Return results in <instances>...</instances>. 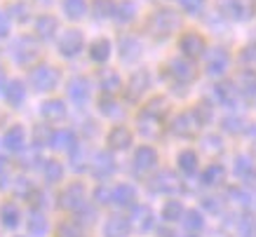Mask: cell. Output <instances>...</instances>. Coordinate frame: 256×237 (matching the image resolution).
Instances as JSON below:
<instances>
[{"instance_id": "f6af8a7d", "label": "cell", "mask_w": 256, "mask_h": 237, "mask_svg": "<svg viewBox=\"0 0 256 237\" xmlns=\"http://www.w3.org/2000/svg\"><path fill=\"white\" fill-rule=\"evenodd\" d=\"M92 12L101 22H104V19H113V14H116V0H94Z\"/></svg>"}, {"instance_id": "8d00e7d4", "label": "cell", "mask_w": 256, "mask_h": 237, "mask_svg": "<svg viewBox=\"0 0 256 237\" xmlns=\"http://www.w3.org/2000/svg\"><path fill=\"white\" fill-rule=\"evenodd\" d=\"M96 108H99V113L104 115V118H122V108H120V104H118L116 96H106V94H101V99L96 101Z\"/></svg>"}, {"instance_id": "277c9868", "label": "cell", "mask_w": 256, "mask_h": 237, "mask_svg": "<svg viewBox=\"0 0 256 237\" xmlns=\"http://www.w3.org/2000/svg\"><path fill=\"white\" fill-rule=\"evenodd\" d=\"M10 54H12V59H14L19 66H31V64H36V59L40 56V47L33 38L22 36V38H16L14 42H12Z\"/></svg>"}, {"instance_id": "7dc6e473", "label": "cell", "mask_w": 256, "mask_h": 237, "mask_svg": "<svg viewBox=\"0 0 256 237\" xmlns=\"http://www.w3.org/2000/svg\"><path fill=\"white\" fill-rule=\"evenodd\" d=\"M202 148H204V150H207V153L210 155H214V153H224V138L218 136L216 132H212V134H204V136H202Z\"/></svg>"}, {"instance_id": "db71d44e", "label": "cell", "mask_w": 256, "mask_h": 237, "mask_svg": "<svg viewBox=\"0 0 256 237\" xmlns=\"http://www.w3.org/2000/svg\"><path fill=\"white\" fill-rule=\"evenodd\" d=\"M230 198L242 206H252L254 204V192L249 188H230Z\"/></svg>"}, {"instance_id": "d6986e66", "label": "cell", "mask_w": 256, "mask_h": 237, "mask_svg": "<svg viewBox=\"0 0 256 237\" xmlns=\"http://www.w3.org/2000/svg\"><path fill=\"white\" fill-rule=\"evenodd\" d=\"M235 90L247 104H256V70H242L235 80Z\"/></svg>"}, {"instance_id": "9f6ffc18", "label": "cell", "mask_w": 256, "mask_h": 237, "mask_svg": "<svg viewBox=\"0 0 256 237\" xmlns=\"http://www.w3.org/2000/svg\"><path fill=\"white\" fill-rule=\"evenodd\" d=\"M110 195H113V188L106 184H99L94 190V202L96 204H110Z\"/></svg>"}, {"instance_id": "ffe728a7", "label": "cell", "mask_w": 256, "mask_h": 237, "mask_svg": "<svg viewBox=\"0 0 256 237\" xmlns=\"http://www.w3.org/2000/svg\"><path fill=\"white\" fill-rule=\"evenodd\" d=\"M134 141V134L130 132V127H124V124H116V127H110L108 136H106V144H108L110 150H127Z\"/></svg>"}, {"instance_id": "e7e4bbea", "label": "cell", "mask_w": 256, "mask_h": 237, "mask_svg": "<svg viewBox=\"0 0 256 237\" xmlns=\"http://www.w3.org/2000/svg\"><path fill=\"white\" fill-rule=\"evenodd\" d=\"M38 2H42V5H47V2H52V0H38Z\"/></svg>"}, {"instance_id": "816d5d0a", "label": "cell", "mask_w": 256, "mask_h": 237, "mask_svg": "<svg viewBox=\"0 0 256 237\" xmlns=\"http://www.w3.org/2000/svg\"><path fill=\"white\" fill-rule=\"evenodd\" d=\"M59 237H85V230L78 221H64L59 226Z\"/></svg>"}, {"instance_id": "52a82bcc", "label": "cell", "mask_w": 256, "mask_h": 237, "mask_svg": "<svg viewBox=\"0 0 256 237\" xmlns=\"http://www.w3.org/2000/svg\"><path fill=\"white\" fill-rule=\"evenodd\" d=\"M178 52H181L184 59H190V62L200 59L207 52V40L202 38L198 31H188L178 38Z\"/></svg>"}, {"instance_id": "9c48e42d", "label": "cell", "mask_w": 256, "mask_h": 237, "mask_svg": "<svg viewBox=\"0 0 256 237\" xmlns=\"http://www.w3.org/2000/svg\"><path fill=\"white\" fill-rule=\"evenodd\" d=\"M59 204H62V209H66V212H76V214H78L80 209L87 204L85 186L80 184V181L68 184L62 190V195H59Z\"/></svg>"}, {"instance_id": "f5cc1de1", "label": "cell", "mask_w": 256, "mask_h": 237, "mask_svg": "<svg viewBox=\"0 0 256 237\" xmlns=\"http://www.w3.org/2000/svg\"><path fill=\"white\" fill-rule=\"evenodd\" d=\"M12 188H14V192L19 195V198H31L33 195V184H31V178H26V176H19V178H14V184H12Z\"/></svg>"}, {"instance_id": "836d02e7", "label": "cell", "mask_w": 256, "mask_h": 237, "mask_svg": "<svg viewBox=\"0 0 256 237\" xmlns=\"http://www.w3.org/2000/svg\"><path fill=\"white\" fill-rule=\"evenodd\" d=\"M202 184L210 186V188H218L221 184H226V167L224 164H207V169L202 172Z\"/></svg>"}, {"instance_id": "ba28073f", "label": "cell", "mask_w": 256, "mask_h": 237, "mask_svg": "<svg viewBox=\"0 0 256 237\" xmlns=\"http://www.w3.org/2000/svg\"><path fill=\"white\" fill-rule=\"evenodd\" d=\"M116 169H118V162L110 150H99L90 160V172H92V176L96 181H108L110 176L116 174Z\"/></svg>"}, {"instance_id": "ee69618b", "label": "cell", "mask_w": 256, "mask_h": 237, "mask_svg": "<svg viewBox=\"0 0 256 237\" xmlns=\"http://www.w3.org/2000/svg\"><path fill=\"white\" fill-rule=\"evenodd\" d=\"M184 204L178 202V200H170V202H164V206H162V221H167V223H176V221H181V216H184Z\"/></svg>"}, {"instance_id": "9a60e30c", "label": "cell", "mask_w": 256, "mask_h": 237, "mask_svg": "<svg viewBox=\"0 0 256 237\" xmlns=\"http://www.w3.org/2000/svg\"><path fill=\"white\" fill-rule=\"evenodd\" d=\"M158 150L153 146H139L134 150V158H132V164H134V174L136 176H144L148 172H153L158 167Z\"/></svg>"}, {"instance_id": "60d3db41", "label": "cell", "mask_w": 256, "mask_h": 237, "mask_svg": "<svg viewBox=\"0 0 256 237\" xmlns=\"http://www.w3.org/2000/svg\"><path fill=\"white\" fill-rule=\"evenodd\" d=\"M181 221H184V228H186L188 232H193V235L204 228V216H202L198 209H188V212H184Z\"/></svg>"}, {"instance_id": "f35d334b", "label": "cell", "mask_w": 256, "mask_h": 237, "mask_svg": "<svg viewBox=\"0 0 256 237\" xmlns=\"http://www.w3.org/2000/svg\"><path fill=\"white\" fill-rule=\"evenodd\" d=\"M42 176H45L47 184H59L64 178V164L54 158L50 160H42Z\"/></svg>"}, {"instance_id": "8992f818", "label": "cell", "mask_w": 256, "mask_h": 237, "mask_svg": "<svg viewBox=\"0 0 256 237\" xmlns=\"http://www.w3.org/2000/svg\"><path fill=\"white\" fill-rule=\"evenodd\" d=\"M200 127L202 122L198 120V115L193 110H184V113H178L174 120H172V134L178 138H195L200 134Z\"/></svg>"}, {"instance_id": "7a4b0ae2", "label": "cell", "mask_w": 256, "mask_h": 237, "mask_svg": "<svg viewBox=\"0 0 256 237\" xmlns=\"http://www.w3.org/2000/svg\"><path fill=\"white\" fill-rule=\"evenodd\" d=\"M59 80H62L59 68L52 66V64H38L28 73V82H31L36 92H52V90H56Z\"/></svg>"}, {"instance_id": "74e56055", "label": "cell", "mask_w": 256, "mask_h": 237, "mask_svg": "<svg viewBox=\"0 0 256 237\" xmlns=\"http://www.w3.org/2000/svg\"><path fill=\"white\" fill-rule=\"evenodd\" d=\"M144 113L150 115V118H156V120H162L164 115L170 113V101L164 99V96H153V99H148V104L144 106Z\"/></svg>"}, {"instance_id": "6f0895ef", "label": "cell", "mask_w": 256, "mask_h": 237, "mask_svg": "<svg viewBox=\"0 0 256 237\" xmlns=\"http://www.w3.org/2000/svg\"><path fill=\"white\" fill-rule=\"evenodd\" d=\"M202 209H207L210 214H218L221 212V200L207 195V198H202Z\"/></svg>"}, {"instance_id": "f1b7e54d", "label": "cell", "mask_w": 256, "mask_h": 237, "mask_svg": "<svg viewBox=\"0 0 256 237\" xmlns=\"http://www.w3.org/2000/svg\"><path fill=\"white\" fill-rule=\"evenodd\" d=\"M59 33V19L52 14H40L36 19V36L40 40H54V36Z\"/></svg>"}, {"instance_id": "7bdbcfd3", "label": "cell", "mask_w": 256, "mask_h": 237, "mask_svg": "<svg viewBox=\"0 0 256 237\" xmlns=\"http://www.w3.org/2000/svg\"><path fill=\"white\" fill-rule=\"evenodd\" d=\"M31 141H33V148L40 150V148H47L50 141H52V130L47 124H36L33 127V134H31Z\"/></svg>"}, {"instance_id": "44dd1931", "label": "cell", "mask_w": 256, "mask_h": 237, "mask_svg": "<svg viewBox=\"0 0 256 237\" xmlns=\"http://www.w3.org/2000/svg\"><path fill=\"white\" fill-rule=\"evenodd\" d=\"M132 232V223L122 214H113L104 223V237H130Z\"/></svg>"}, {"instance_id": "3957f363", "label": "cell", "mask_w": 256, "mask_h": 237, "mask_svg": "<svg viewBox=\"0 0 256 237\" xmlns=\"http://www.w3.org/2000/svg\"><path fill=\"white\" fill-rule=\"evenodd\" d=\"M150 82H153V78H150V70L146 68H139L134 70L132 76H130V80H127V84H124V99L130 101V104H139L141 96L150 90Z\"/></svg>"}, {"instance_id": "4dcf8cb0", "label": "cell", "mask_w": 256, "mask_h": 237, "mask_svg": "<svg viewBox=\"0 0 256 237\" xmlns=\"http://www.w3.org/2000/svg\"><path fill=\"white\" fill-rule=\"evenodd\" d=\"M136 202V190L134 186L130 184H120L113 188V195H110V204L116 206H132Z\"/></svg>"}, {"instance_id": "be15d7a7", "label": "cell", "mask_w": 256, "mask_h": 237, "mask_svg": "<svg viewBox=\"0 0 256 237\" xmlns=\"http://www.w3.org/2000/svg\"><path fill=\"white\" fill-rule=\"evenodd\" d=\"M5 84H8V78H5V70L0 68V92L5 90Z\"/></svg>"}, {"instance_id": "c3c4849f", "label": "cell", "mask_w": 256, "mask_h": 237, "mask_svg": "<svg viewBox=\"0 0 256 237\" xmlns=\"http://www.w3.org/2000/svg\"><path fill=\"white\" fill-rule=\"evenodd\" d=\"M221 127H224L228 134H242L244 127H247V122L242 120L240 115H226L224 120H221Z\"/></svg>"}, {"instance_id": "d590c367", "label": "cell", "mask_w": 256, "mask_h": 237, "mask_svg": "<svg viewBox=\"0 0 256 237\" xmlns=\"http://www.w3.org/2000/svg\"><path fill=\"white\" fill-rule=\"evenodd\" d=\"M0 221H2L5 228L14 230L16 226H19V221H22V212H19V206H16L14 202H5V204L0 206Z\"/></svg>"}, {"instance_id": "bcb514c9", "label": "cell", "mask_w": 256, "mask_h": 237, "mask_svg": "<svg viewBox=\"0 0 256 237\" xmlns=\"http://www.w3.org/2000/svg\"><path fill=\"white\" fill-rule=\"evenodd\" d=\"M238 235L240 237H256V216L242 214L238 218Z\"/></svg>"}, {"instance_id": "4fadbf2b", "label": "cell", "mask_w": 256, "mask_h": 237, "mask_svg": "<svg viewBox=\"0 0 256 237\" xmlns=\"http://www.w3.org/2000/svg\"><path fill=\"white\" fill-rule=\"evenodd\" d=\"M118 56H120V62L122 64H136L144 56V45H141V40L132 33H124L120 36L118 40Z\"/></svg>"}, {"instance_id": "e575fe53", "label": "cell", "mask_w": 256, "mask_h": 237, "mask_svg": "<svg viewBox=\"0 0 256 237\" xmlns=\"http://www.w3.org/2000/svg\"><path fill=\"white\" fill-rule=\"evenodd\" d=\"M62 10H64V14H66V19L80 22V19H85L90 5H87V0H64Z\"/></svg>"}, {"instance_id": "4316f807", "label": "cell", "mask_w": 256, "mask_h": 237, "mask_svg": "<svg viewBox=\"0 0 256 237\" xmlns=\"http://www.w3.org/2000/svg\"><path fill=\"white\" fill-rule=\"evenodd\" d=\"M76 146H78V136H76V132L73 130H56V132H52L50 148L62 150V153H70Z\"/></svg>"}, {"instance_id": "e0dca14e", "label": "cell", "mask_w": 256, "mask_h": 237, "mask_svg": "<svg viewBox=\"0 0 256 237\" xmlns=\"http://www.w3.org/2000/svg\"><path fill=\"white\" fill-rule=\"evenodd\" d=\"M214 99L224 108H238L240 94L235 90V82H230V80H218V82L214 84Z\"/></svg>"}, {"instance_id": "7402d4cb", "label": "cell", "mask_w": 256, "mask_h": 237, "mask_svg": "<svg viewBox=\"0 0 256 237\" xmlns=\"http://www.w3.org/2000/svg\"><path fill=\"white\" fill-rule=\"evenodd\" d=\"M233 174L235 178H240L242 184H254L256 181V164L249 155H238L233 162Z\"/></svg>"}, {"instance_id": "03108f58", "label": "cell", "mask_w": 256, "mask_h": 237, "mask_svg": "<svg viewBox=\"0 0 256 237\" xmlns=\"http://www.w3.org/2000/svg\"><path fill=\"white\" fill-rule=\"evenodd\" d=\"M188 237H198V235H188Z\"/></svg>"}, {"instance_id": "ac0fdd59", "label": "cell", "mask_w": 256, "mask_h": 237, "mask_svg": "<svg viewBox=\"0 0 256 237\" xmlns=\"http://www.w3.org/2000/svg\"><path fill=\"white\" fill-rule=\"evenodd\" d=\"M130 223L139 230L141 235H146V232H150V230L156 228V214L150 212V206L136 204L132 209V218H130Z\"/></svg>"}, {"instance_id": "94428289", "label": "cell", "mask_w": 256, "mask_h": 237, "mask_svg": "<svg viewBox=\"0 0 256 237\" xmlns=\"http://www.w3.org/2000/svg\"><path fill=\"white\" fill-rule=\"evenodd\" d=\"M158 237H178V235L172 228H160L158 230Z\"/></svg>"}, {"instance_id": "1f68e13d", "label": "cell", "mask_w": 256, "mask_h": 237, "mask_svg": "<svg viewBox=\"0 0 256 237\" xmlns=\"http://www.w3.org/2000/svg\"><path fill=\"white\" fill-rule=\"evenodd\" d=\"M110 52H113V42L108 38H96L90 45V59L94 64H106L110 59Z\"/></svg>"}, {"instance_id": "6125c7cd", "label": "cell", "mask_w": 256, "mask_h": 237, "mask_svg": "<svg viewBox=\"0 0 256 237\" xmlns=\"http://www.w3.org/2000/svg\"><path fill=\"white\" fill-rule=\"evenodd\" d=\"M8 164H10L8 158H5V155H0V176H2L5 172H8Z\"/></svg>"}, {"instance_id": "f546056e", "label": "cell", "mask_w": 256, "mask_h": 237, "mask_svg": "<svg viewBox=\"0 0 256 237\" xmlns=\"http://www.w3.org/2000/svg\"><path fill=\"white\" fill-rule=\"evenodd\" d=\"M136 14H139V10H136V2L134 0H122V2H116V19L120 26H130L132 22H136Z\"/></svg>"}, {"instance_id": "30bf717a", "label": "cell", "mask_w": 256, "mask_h": 237, "mask_svg": "<svg viewBox=\"0 0 256 237\" xmlns=\"http://www.w3.org/2000/svg\"><path fill=\"white\" fill-rule=\"evenodd\" d=\"M167 76L174 80V84H188L193 82L198 70H195V64L190 59H184V56H174L170 64H167Z\"/></svg>"}, {"instance_id": "f907efd6", "label": "cell", "mask_w": 256, "mask_h": 237, "mask_svg": "<svg viewBox=\"0 0 256 237\" xmlns=\"http://www.w3.org/2000/svg\"><path fill=\"white\" fill-rule=\"evenodd\" d=\"M240 62L244 68L256 70V42H249L240 50Z\"/></svg>"}, {"instance_id": "680465c9", "label": "cell", "mask_w": 256, "mask_h": 237, "mask_svg": "<svg viewBox=\"0 0 256 237\" xmlns=\"http://www.w3.org/2000/svg\"><path fill=\"white\" fill-rule=\"evenodd\" d=\"M10 26H12L10 16L5 12H0V38H8L10 36Z\"/></svg>"}, {"instance_id": "484cf974", "label": "cell", "mask_w": 256, "mask_h": 237, "mask_svg": "<svg viewBox=\"0 0 256 237\" xmlns=\"http://www.w3.org/2000/svg\"><path fill=\"white\" fill-rule=\"evenodd\" d=\"M99 90H101V94H106V96H116V94L122 90V78H120V73L113 68L101 70Z\"/></svg>"}, {"instance_id": "6da1fadb", "label": "cell", "mask_w": 256, "mask_h": 237, "mask_svg": "<svg viewBox=\"0 0 256 237\" xmlns=\"http://www.w3.org/2000/svg\"><path fill=\"white\" fill-rule=\"evenodd\" d=\"M178 28H181V14H178V10L158 8L148 14L146 31L153 38H170L172 33H176Z\"/></svg>"}, {"instance_id": "7c38bea8", "label": "cell", "mask_w": 256, "mask_h": 237, "mask_svg": "<svg viewBox=\"0 0 256 237\" xmlns=\"http://www.w3.org/2000/svg\"><path fill=\"white\" fill-rule=\"evenodd\" d=\"M150 190L156 192V195H176L181 190V178L172 169H160L150 178Z\"/></svg>"}, {"instance_id": "2e32d148", "label": "cell", "mask_w": 256, "mask_h": 237, "mask_svg": "<svg viewBox=\"0 0 256 237\" xmlns=\"http://www.w3.org/2000/svg\"><path fill=\"white\" fill-rule=\"evenodd\" d=\"M68 96L73 104H78V106H85L87 101H90V96H92V84H90V80H87L85 76H76L68 80Z\"/></svg>"}, {"instance_id": "681fc988", "label": "cell", "mask_w": 256, "mask_h": 237, "mask_svg": "<svg viewBox=\"0 0 256 237\" xmlns=\"http://www.w3.org/2000/svg\"><path fill=\"white\" fill-rule=\"evenodd\" d=\"M193 113L198 115V120H200L202 124H207V122H212V118H214V106H212L207 99H202L200 104L193 106Z\"/></svg>"}, {"instance_id": "ab89813d", "label": "cell", "mask_w": 256, "mask_h": 237, "mask_svg": "<svg viewBox=\"0 0 256 237\" xmlns=\"http://www.w3.org/2000/svg\"><path fill=\"white\" fill-rule=\"evenodd\" d=\"M176 164L186 176H193L195 172H198V164H200V162H198V153H195V150H181V153L176 155Z\"/></svg>"}, {"instance_id": "b9f144b4", "label": "cell", "mask_w": 256, "mask_h": 237, "mask_svg": "<svg viewBox=\"0 0 256 237\" xmlns=\"http://www.w3.org/2000/svg\"><path fill=\"white\" fill-rule=\"evenodd\" d=\"M68 160H70V169H73V172H85V169L90 167V160H87L85 146H80V144L68 153Z\"/></svg>"}, {"instance_id": "603a6c76", "label": "cell", "mask_w": 256, "mask_h": 237, "mask_svg": "<svg viewBox=\"0 0 256 237\" xmlns=\"http://www.w3.org/2000/svg\"><path fill=\"white\" fill-rule=\"evenodd\" d=\"M136 130H139V134L144 138L153 141V138H158L162 134V120H156V118H150V115H146L141 110L136 115Z\"/></svg>"}, {"instance_id": "d4e9b609", "label": "cell", "mask_w": 256, "mask_h": 237, "mask_svg": "<svg viewBox=\"0 0 256 237\" xmlns=\"http://www.w3.org/2000/svg\"><path fill=\"white\" fill-rule=\"evenodd\" d=\"M40 115L45 118L47 122H62V120H66V115H68V110H66V101L47 99L45 104L40 106Z\"/></svg>"}, {"instance_id": "8fae6325", "label": "cell", "mask_w": 256, "mask_h": 237, "mask_svg": "<svg viewBox=\"0 0 256 237\" xmlns=\"http://www.w3.org/2000/svg\"><path fill=\"white\" fill-rule=\"evenodd\" d=\"M228 66H230V56L224 47H214L204 52V73L210 78H224Z\"/></svg>"}, {"instance_id": "cb8c5ba5", "label": "cell", "mask_w": 256, "mask_h": 237, "mask_svg": "<svg viewBox=\"0 0 256 237\" xmlns=\"http://www.w3.org/2000/svg\"><path fill=\"white\" fill-rule=\"evenodd\" d=\"M2 96H5V101H8L12 108H19L24 101H26V82L19 80V78L8 80L5 90H2Z\"/></svg>"}, {"instance_id": "d6a6232c", "label": "cell", "mask_w": 256, "mask_h": 237, "mask_svg": "<svg viewBox=\"0 0 256 237\" xmlns=\"http://www.w3.org/2000/svg\"><path fill=\"white\" fill-rule=\"evenodd\" d=\"M26 228H28V235L31 237H45L47 235V216L42 212H36L31 209L28 212V221H26Z\"/></svg>"}, {"instance_id": "5b68a950", "label": "cell", "mask_w": 256, "mask_h": 237, "mask_svg": "<svg viewBox=\"0 0 256 237\" xmlns=\"http://www.w3.org/2000/svg\"><path fill=\"white\" fill-rule=\"evenodd\" d=\"M221 16H228L233 22H247L256 12L254 0H218Z\"/></svg>"}, {"instance_id": "91938a15", "label": "cell", "mask_w": 256, "mask_h": 237, "mask_svg": "<svg viewBox=\"0 0 256 237\" xmlns=\"http://www.w3.org/2000/svg\"><path fill=\"white\" fill-rule=\"evenodd\" d=\"M10 12H19V14H16V19H19V22H26V19H28V8H26V5H24V2H14V5H12V8H10Z\"/></svg>"}, {"instance_id": "5bb4252c", "label": "cell", "mask_w": 256, "mask_h": 237, "mask_svg": "<svg viewBox=\"0 0 256 237\" xmlns=\"http://www.w3.org/2000/svg\"><path fill=\"white\" fill-rule=\"evenodd\" d=\"M82 50H85V36L78 28H68L66 33H62V38H59V54L64 59H76Z\"/></svg>"}, {"instance_id": "11a10c76", "label": "cell", "mask_w": 256, "mask_h": 237, "mask_svg": "<svg viewBox=\"0 0 256 237\" xmlns=\"http://www.w3.org/2000/svg\"><path fill=\"white\" fill-rule=\"evenodd\" d=\"M204 2H207V0H178L181 10L188 12V14H193V16H198L202 10H204Z\"/></svg>"}, {"instance_id": "83f0119b", "label": "cell", "mask_w": 256, "mask_h": 237, "mask_svg": "<svg viewBox=\"0 0 256 237\" xmlns=\"http://www.w3.org/2000/svg\"><path fill=\"white\" fill-rule=\"evenodd\" d=\"M24 146H26V132H24V127H19V124L10 127L5 132V136H2V148L10 150V153H22Z\"/></svg>"}]
</instances>
